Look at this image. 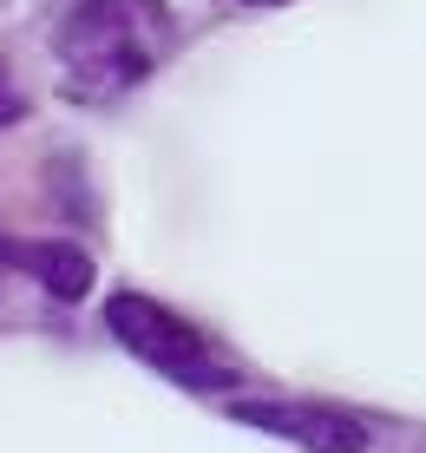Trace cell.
<instances>
[{
	"mask_svg": "<svg viewBox=\"0 0 426 453\" xmlns=\"http://www.w3.org/2000/svg\"><path fill=\"white\" fill-rule=\"evenodd\" d=\"M178 46V20L164 0H72L53 27L59 99L66 105H118L151 80Z\"/></svg>",
	"mask_w": 426,
	"mask_h": 453,
	"instance_id": "obj_1",
	"label": "cell"
},
{
	"mask_svg": "<svg viewBox=\"0 0 426 453\" xmlns=\"http://www.w3.org/2000/svg\"><path fill=\"white\" fill-rule=\"evenodd\" d=\"M105 335H112L138 368L164 374L171 388H191V395H243V381H249V368L236 362L210 329H197L184 309L157 303L145 289H112L105 296Z\"/></svg>",
	"mask_w": 426,
	"mask_h": 453,
	"instance_id": "obj_2",
	"label": "cell"
},
{
	"mask_svg": "<svg viewBox=\"0 0 426 453\" xmlns=\"http://www.w3.org/2000/svg\"><path fill=\"white\" fill-rule=\"evenodd\" d=\"M224 414L236 420V427L289 441L302 453H368L374 447V427L354 408L308 401V395H224Z\"/></svg>",
	"mask_w": 426,
	"mask_h": 453,
	"instance_id": "obj_3",
	"label": "cell"
},
{
	"mask_svg": "<svg viewBox=\"0 0 426 453\" xmlns=\"http://www.w3.org/2000/svg\"><path fill=\"white\" fill-rule=\"evenodd\" d=\"M13 270H20L40 296H53L59 309L86 303L92 283H99V263H92V250L72 243V237H13Z\"/></svg>",
	"mask_w": 426,
	"mask_h": 453,
	"instance_id": "obj_4",
	"label": "cell"
},
{
	"mask_svg": "<svg viewBox=\"0 0 426 453\" xmlns=\"http://www.w3.org/2000/svg\"><path fill=\"white\" fill-rule=\"evenodd\" d=\"M27 119V92L7 80V66H0V132H7V125H20Z\"/></svg>",
	"mask_w": 426,
	"mask_h": 453,
	"instance_id": "obj_5",
	"label": "cell"
},
{
	"mask_svg": "<svg viewBox=\"0 0 426 453\" xmlns=\"http://www.w3.org/2000/svg\"><path fill=\"white\" fill-rule=\"evenodd\" d=\"M7 270H13V237L0 230V276H7Z\"/></svg>",
	"mask_w": 426,
	"mask_h": 453,
	"instance_id": "obj_6",
	"label": "cell"
},
{
	"mask_svg": "<svg viewBox=\"0 0 426 453\" xmlns=\"http://www.w3.org/2000/svg\"><path fill=\"white\" fill-rule=\"evenodd\" d=\"M236 7H289V0H236Z\"/></svg>",
	"mask_w": 426,
	"mask_h": 453,
	"instance_id": "obj_7",
	"label": "cell"
}]
</instances>
